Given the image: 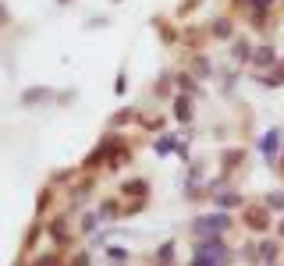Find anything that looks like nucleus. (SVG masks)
I'll return each mask as SVG.
<instances>
[{
    "mask_svg": "<svg viewBox=\"0 0 284 266\" xmlns=\"http://www.w3.org/2000/svg\"><path fill=\"white\" fill-rule=\"evenodd\" d=\"M227 224V216H213V220H199L195 224V231H199V227H202V231H217V227H224Z\"/></svg>",
    "mask_w": 284,
    "mask_h": 266,
    "instance_id": "obj_1",
    "label": "nucleus"
}]
</instances>
